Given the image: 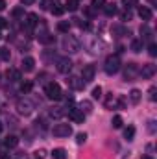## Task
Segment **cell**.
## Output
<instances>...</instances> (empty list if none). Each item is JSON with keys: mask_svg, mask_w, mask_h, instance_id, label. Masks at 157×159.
Returning <instances> with one entry per match:
<instances>
[{"mask_svg": "<svg viewBox=\"0 0 157 159\" xmlns=\"http://www.w3.org/2000/svg\"><path fill=\"white\" fill-rule=\"evenodd\" d=\"M63 48L67 50V52H70V54H74V52H78L79 50V43L72 35H65V39H63Z\"/></svg>", "mask_w": 157, "mask_h": 159, "instance_id": "4", "label": "cell"}, {"mask_svg": "<svg viewBox=\"0 0 157 159\" xmlns=\"http://www.w3.org/2000/svg\"><path fill=\"white\" fill-rule=\"evenodd\" d=\"M92 98H96V100H98V98H102V87H100V85L92 89Z\"/></svg>", "mask_w": 157, "mask_h": 159, "instance_id": "34", "label": "cell"}, {"mask_svg": "<svg viewBox=\"0 0 157 159\" xmlns=\"http://www.w3.org/2000/svg\"><path fill=\"white\" fill-rule=\"evenodd\" d=\"M104 13H105L107 17H115V15H117V6H115V4H105V6H104Z\"/></svg>", "mask_w": 157, "mask_h": 159, "instance_id": "18", "label": "cell"}, {"mask_svg": "<svg viewBox=\"0 0 157 159\" xmlns=\"http://www.w3.org/2000/svg\"><path fill=\"white\" fill-rule=\"evenodd\" d=\"M44 94H46L48 100H61V98H63L61 87H59V83H56V81L46 83V87H44Z\"/></svg>", "mask_w": 157, "mask_h": 159, "instance_id": "1", "label": "cell"}, {"mask_svg": "<svg viewBox=\"0 0 157 159\" xmlns=\"http://www.w3.org/2000/svg\"><path fill=\"white\" fill-rule=\"evenodd\" d=\"M37 39L41 41V43H43V44H52V43H54V35H50V34H48V32H46V30H44V32H43V34H39V35H37Z\"/></svg>", "mask_w": 157, "mask_h": 159, "instance_id": "15", "label": "cell"}, {"mask_svg": "<svg viewBox=\"0 0 157 159\" xmlns=\"http://www.w3.org/2000/svg\"><path fill=\"white\" fill-rule=\"evenodd\" d=\"M17 111H19L20 115H30V113L34 111V102L28 100V98H20V100H17Z\"/></svg>", "mask_w": 157, "mask_h": 159, "instance_id": "3", "label": "cell"}, {"mask_svg": "<svg viewBox=\"0 0 157 159\" xmlns=\"http://www.w3.org/2000/svg\"><path fill=\"white\" fill-rule=\"evenodd\" d=\"M32 89H34V83H32V81H24V83L20 85V91H22V93H30Z\"/></svg>", "mask_w": 157, "mask_h": 159, "instance_id": "32", "label": "cell"}, {"mask_svg": "<svg viewBox=\"0 0 157 159\" xmlns=\"http://www.w3.org/2000/svg\"><path fill=\"white\" fill-rule=\"evenodd\" d=\"M0 131H2V122H0Z\"/></svg>", "mask_w": 157, "mask_h": 159, "instance_id": "51", "label": "cell"}, {"mask_svg": "<svg viewBox=\"0 0 157 159\" xmlns=\"http://www.w3.org/2000/svg\"><path fill=\"white\" fill-rule=\"evenodd\" d=\"M105 4H107L105 0H92V2H91V6H92V9H102V7H104Z\"/></svg>", "mask_w": 157, "mask_h": 159, "instance_id": "31", "label": "cell"}, {"mask_svg": "<svg viewBox=\"0 0 157 159\" xmlns=\"http://www.w3.org/2000/svg\"><path fill=\"white\" fill-rule=\"evenodd\" d=\"M17 144H19V137L17 135H7L6 141H4V146L6 148H15Z\"/></svg>", "mask_w": 157, "mask_h": 159, "instance_id": "14", "label": "cell"}, {"mask_svg": "<svg viewBox=\"0 0 157 159\" xmlns=\"http://www.w3.org/2000/svg\"><path fill=\"white\" fill-rule=\"evenodd\" d=\"M7 26V22H6V19H0V28H6Z\"/></svg>", "mask_w": 157, "mask_h": 159, "instance_id": "45", "label": "cell"}, {"mask_svg": "<svg viewBox=\"0 0 157 159\" xmlns=\"http://www.w3.org/2000/svg\"><path fill=\"white\" fill-rule=\"evenodd\" d=\"M48 113H50V117H52V119H61V117H65V113H67V111H65V107H52Z\"/></svg>", "mask_w": 157, "mask_h": 159, "instance_id": "16", "label": "cell"}, {"mask_svg": "<svg viewBox=\"0 0 157 159\" xmlns=\"http://www.w3.org/2000/svg\"><path fill=\"white\" fill-rule=\"evenodd\" d=\"M57 70H59L61 74H69V72L72 70V61H70L69 57H61V59H57Z\"/></svg>", "mask_w": 157, "mask_h": 159, "instance_id": "7", "label": "cell"}, {"mask_svg": "<svg viewBox=\"0 0 157 159\" xmlns=\"http://www.w3.org/2000/svg\"><path fill=\"white\" fill-rule=\"evenodd\" d=\"M37 159H43V156H39V157H37Z\"/></svg>", "mask_w": 157, "mask_h": 159, "instance_id": "52", "label": "cell"}, {"mask_svg": "<svg viewBox=\"0 0 157 159\" xmlns=\"http://www.w3.org/2000/svg\"><path fill=\"white\" fill-rule=\"evenodd\" d=\"M79 7V0H67V4H65V9H69V11H76Z\"/></svg>", "mask_w": 157, "mask_h": 159, "instance_id": "25", "label": "cell"}, {"mask_svg": "<svg viewBox=\"0 0 157 159\" xmlns=\"http://www.w3.org/2000/svg\"><path fill=\"white\" fill-rule=\"evenodd\" d=\"M85 15H87V17H92V15H94L92 7H85Z\"/></svg>", "mask_w": 157, "mask_h": 159, "instance_id": "44", "label": "cell"}, {"mask_svg": "<svg viewBox=\"0 0 157 159\" xmlns=\"http://www.w3.org/2000/svg\"><path fill=\"white\" fill-rule=\"evenodd\" d=\"M122 124H124L122 117H120V115H115V117H113V120H111V126H113L115 129H118V128H122Z\"/></svg>", "mask_w": 157, "mask_h": 159, "instance_id": "27", "label": "cell"}, {"mask_svg": "<svg viewBox=\"0 0 157 159\" xmlns=\"http://www.w3.org/2000/svg\"><path fill=\"white\" fill-rule=\"evenodd\" d=\"M120 19H122V20H129V19H131V11H129V9H128V11H124V13L120 15Z\"/></svg>", "mask_w": 157, "mask_h": 159, "instance_id": "40", "label": "cell"}, {"mask_svg": "<svg viewBox=\"0 0 157 159\" xmlns=\"http://www.w3.org/2000/svg\"><path fill=\"white\" fill-rule=\"evenodd\" d=\"M104 69H105L107 74H117L118 70H120V59H118V56H107Z\"/></svg>", "mask_w": 157, "mask_h": 159, "instance_id": "2", "label": "cell"}, {"mask_svg": "<svg viewBox=\"0 0 157 159\" xmlns=\"http://www.w3.org/2000/svg\"><path fill=\"white\" fill-rule=\"evenodd\" d=\"M148 129H150V133H154V131H155V122H154V120H150V122H148Z\"/></svg>", "mask_w": 157, "mask_h": 159, "instance_id": "42", "label": "cell"}, {"mask_svg": "<svg viewBox=\"0 0 157 159\" xmlns=\"http://www.w3.org/2000/svg\"><path fill=\"white\" fill-rule=\"evenodd\" d=\"M155 65L154 63H146V65H142V69L139 70V74L142 76V78H152L154 74H155Z\"/></svg>", "mask_w": 157, "mask_h": 159, "instance_id": "10", "label": "cell"}, {"mask_svg": "<svg viewBox=\"0 0 157 159\" xmlns=\"http://www.w3.org/2000/svg\"><path fill=\"white\" fill-rule=\"evenodd\" d=\"M52 133L56 137H69L72 133V128H70V124H56L52 128Z\"/></svg>", "mask_w": 157, "mask_h": 159, "instance_id": "5", "label": "cell"}, {"mask_svg": "<svg viewBox=\"0 0 157 159\" xmlns=\"http://www.w3.org/2000/svg\"><path fill=\"white\" fill-rule=\"evenodd\" d=\"M79 107H81L83 113H91V111H92V106H91V102H87V100H83V102L79 104Z\"/></svg>", "mask_w": 157, "mask_h": 159, "instance_id": "30", "label": "cell"}, {"mask_svg": "<svg viewBox=\"0 0 157 159\" xmlns=\"http://www.w3.org/2000/svg\"><path fill=\"white\" fill-rule=\"evenodd\" d=\"M26 19H28V20H26V26H28V28H35V26L39 24V20H37V15H35V13H30Z\"/></svg>", "mask_w": 157, "mask_h": 159, "instance_id": "19", "label": "cell"}, {"mask_svg": "<svg viewBox=\"0 0 157 159\" xmlns=\"http://www.w3.org/2000/svg\"><path fill=\"white\" fill-rule=\"evenodd\" d=\"M148 93H150V100H152V102H155V93H157V89H155V87H150V91H148Z\"/></svg>", "mask_w": 157, "mask_h": 159, "instance_id": "41", "label": "cell"}, {"mask_svg": "<svg viewBox=\"0 0 157 159\" xmlns=\"http://www.w3.org/2000/svg\"><path fill=\"white\" fill-rule=\"evenodd\" d=\"M85 141H87V133H78V135H76V143H78V144H83Z\"/></svg>", "mask_w": 157, "mask_h": 159, "instance_id": "36", "label": "cell"}, {"mask_svg": "<svg viewBox=\"0 0 157 159\" xmlns=\"http://www.w3.org/2000/svg\"><path fill=\"white\" fill-rule=\"evenodd\" d=\"M69 30H70V22H69V20H61V22L57 24V32H61V34H69Z\"/></svg>", "mask_w": 157, "mask_h": 159, "instance_id": "21", "label": "cell"}, {"mask_svg": "<svg viewBox=\"0 0 157 159\" xmlns=\"http://www.w3.org/2000/svg\"><path fill=\"white\" fill-rule=\"evenodd\" d=\"M74 20H76V26H79V28H83V30L89 28V22H85V20H81V19H74Z\"/></svg>", "mask_w": 157, "mask_h": 159, "instance_id": "37", "label": "cell"}, {"mask_svg": "<svg viewBox=\"0 0 157 159\" xmlns=\"http://www.w3.org/2000/svg\"><path fill=\"white\" fill-rule=\"evenodd\" d=\"M115 106H117V100H115V96H113V93H111V94L105 98V107H107V109H113Z\"/></svg>", "mask_w": 157, "mask_h": 159, "instance_id": "26", "label": "cell"}, {"mask_svg": "<svg viewBox=\"0 0 157 159\" xmlns=\"http://www.w3.org/2000/svg\"><path fill=\"white\" fill-rule=\"evenodd\" d=\"M17 159H28V157H26V154H19V156H17Z\"/></svg>", "mask_w": 157, "mask_h": 159, "instance_id": "48", "label": "cell"}, {"mask_svg": "<svg viewBox=\"0 0 157 159\" xmlns=\"http://www.w3.org/2000/svg\"><path fill=\"white\" fill-rule=\"evenodd\" d=\"M141 98H142V93H141L139 89H133V91L129 93V100H131V104H139Z\"/></svg>", "mask_w": 157, "mask_h": 159, "instance_id": "17", "label": "cell"}, {"mask_svg": "<svg viewBox=\"0 0 157 159\" xmlns=\"http://www.w3.org/2000/svg\"><path fill=\"white\" fill-rule=\"evenodd\" d=\"M63 11H65V7H61V6H57V4H54V7H52V13L54 15H63Z\"/></svg>", "mask_w": 157, "mask_h": 159, "instance_id": "33", "label": "cell"}, {"mask_svg": "<svg viewBox=\"0 0 157 159\" xmlns=\"http://www.w3.org/2000/svg\"><path fill=\"white\" fill-rule=\"evenodd\" d=\"M7 78L11 80V81H20V70H17V69L7 70Z\"/></svg>", "mask_w": 157, "mask_h": 159, "instance_id": "23", "label": "cell"}, {"mask_svg": "<svg viewBox=\"0 0 157 159\" xmlns=\"http://www.w3.org/2000/svg\"><path fill=\"white\" fill-rule=\"evenodd\" d=\"M69 117H70V120H72V122L79 124V122H83V120H85V113H83L81 109L70 107V109H69Z\"/></svg>", "mask_w": 157, "mask_h": 159, "instance_id": "9", "label": "cell"}, {"mask_svg": "<svg viewBox=\"0 0 157 159\" xmlns=\"http://www.w3.org/2000/svg\"><path fill=\"white\" fill-rule=\"evenodd\" d=\"M41 4H43V6H41V7H43V9H48V7H50V4H52V2H50V0H43V2H41Z\"/></svg>", "mask_w": 157, "mask_h": 159, "instance_id": "43", "label": "cell"}, {"mask_svg": "<svg viewBox=\"0 0 157 159\" xmlns=\"http://www.w3.org/2000/svg\"><path fill=\"white\" fill-rule=\"evenodd\" d=\"M11 13H13V17H22L24 15V7H15Z\"/></svg>", "mask_w": 157, "mask_h": 159, "instance_id": "38", "label": "cell"}, {"mask_svg": "<svg viewBox=\"0 0 157 159\" xmlns=\"http://www.w3.org/2000/svg\"><path fill=\"white\" fill-rule=\"evenodd\" d=\"M34 69H35V59L30 57V56L24 57V59H22V70H24V72H32Z\"/></svg>", "mask_w": 157, "mask_h": 159, "instance_id": "11", "label": "cell"}, {"mask_svg": "<svg viewBox=\"0 0 157 159\" xmlns=\"http://www.w3.org/2000/svg\"><path fill=\"white\" fill-rule=\"evenodd\" d=\"M52 157H54V159H67V152H65L63 148H54Z\"/></svg>", "mask_w": 157, "mask_h": 159, "instance_id": "24", "label": "cell"}, {"mask_svg": "<svg viewBox=\"0 0 157 159\" xmlns=\"http://www.w3.org/2000/svg\"><path fill=\"white\" fill-rule=\"evenodd\" d=\"M35 0H22V4H26V6H30V4H34Z\"/></svg>", "mask_w": 157, "mask_h": 159, "instance_id": "47", "label": "cell"}, {"mask_svg": "<svg viewBox=\"0 0 157 159\" xmlns=\"http://www.w3.org/2000/svg\"><path fill=\"white\" fill-rule=\"evenodd\" d=\"M142 46H144L142 39H133L131 41V50H133V52H142Z\"/></svg>", "mask_w": 157, "mask_h": 159, "instance_id": "20", "label": "cell"}, {"mask_svg": "<svg viewBox=\"0 0 157 159\" xmlns=\"http://www.w3.org/2000/svg\"><path fill=\"white\" fill-rule=\"evenodd\" d=\"M6 9V0H0V11H4Z\"/></svg>", "mask_w": 157, "mask_h": 159, "instance_id": "46", "label": "cell"}, {"mask_svg": "<svg viewBox=\"0 0 157 159\" xmlns=\"http://www.w3.org/2000/svg\"><path fill=\"white\" fill-rule=\"evenodd\" d=\"M150 2H152V4H155V0H150Z\"/></svg>", "mask_w": 157, "mask_h": 159, "instance_id": "50", "label": "cell"}, {"mask_svg": "<svg viewBox=\"0 0 157 159\" xmlns=\"http://www.w3.org/2000/svg\"><path fill=\"white\" fill-rule=\"evenodd\" d=\"M67 83H69L72 89H83V85H85V83H83V80L76 78V76H70V78L67 80Z\"/></svg>", "mask_w": 157, "mask_h": 159, "instance_id": "13", "label": "cell"}, {"mask_svg": "<svg viewBox=\"0 0 157 159\" xmlns=\"http://www.w3.org/2000/svg\"><path fill=\"white\" fill-rule=\"evenodd\" d=\"M142 159H152L150 156H142Z\"/></svg>", "mask_w": 157, "mask_h": 159, "instance_id": "49", "label": "cell"}, {"mask_svg": "<svg viewBox=\"0 0 157 159\" xmlns=\"http://www.w3.org/2000/svg\"><path fill=\"white\" fill-rule=\"evenodd\" d=\"M0 59L2 61H9L11 59V52L7 48H0Z\"/></svg>", "mask_w": 157, "mask_h": 159, "instance_id": "29", "label": "cell"}, {"mask_svg": "<svg viewBox=\"0 0 157 159\" xmlns=\"http://www.w3.org/2000/svg\"><path fill=\"white\" fill-rule=\"evenodd\" d=\"M137 74H139V67H137V63H128V67H126V70H124V78L128 80V81H131Z\"/></svg>", "mask_w": 157, "mask_h": 159, "instance_id": "8", "label": "cell"}, {"mask_svg": "<svg viewBox=\"0 0 157 159\" xmlns=\"http://www.w3.org/2000/svg\"><path fill=\"white\" fill-rule=\"evenodd\" d=\"M133 137H135V128H133V126H128V128H124V139H128V141H133Z\"/></svg>", "mask_w": 157, "mask_h": 159, "instance_id": "22", "label": "cell"}, {"mask_svg": "<svg viewBox=\"0 0 157 159\" xmlns=\"http://www.w3.org/2000/svg\"><path fill=\"white\" fill-rule=\"evenodd\" d=\"M148 52H150V56H157V44L155 43H150V46H148Z\"/></svg>", "mask_w": 157, "mask_h": 159, "instance_id": "35", "label": "cell"}, {"mask_svg": "<svg viewBox=\"0 0 157 159\" xmlns=\"http://www.w3.org/2000/svg\"><path fill=\"white\" fill-rule=\"evenodd\" d=\"M94 74H96V67H94V65H85L83 70H81V80H83V83L92 81V80H94Z\"/></svg>", "mask_w": 157, "mask_h": 159, "instance_id": "6", "label": "cell"}, {"mask_svg": "<svg viewBox=\"0 0 157 159\" xmlns=\"http://www.w3.org/2000/svg\"><path fill=\"white\" fill-rule=\"evenodd\" d=\"M141 34H142V39H152V30L144 24V26H141Z\"/></svg>", "mask_w": 157, "mask_h": 159, "instance_id": "28", "label": "cell"}, {"mask_svg": "<svg viewBox=\"0 0 157 159\" xmlns=\"http://www.w3.org/2000/svg\"><path fill=\"white\" fill-rule=\"evenodd\" d=\"M135 2H137V0H122V4H124V7H126V9L133 7V6H135Z\"/></svg>", "mask_w": 157, "mask_h": 159, "instance_id": "39", "label": "cell"}, {"mask_svg": "<svg viewBox=\"0 0 157 159\" xmlns=\"http://www.w3.org/2000/svg\"><path fill=\"white\" fill-rule=\"evenodd\" d=\"M152 15H154V13H152L150 7H146V6H141V7H139V17H141L142 20H150Z\"/></svg>", "mask_w": 157, "mask_h": 159, "instance_id": "12", "label": "cell"}]
</instances>
